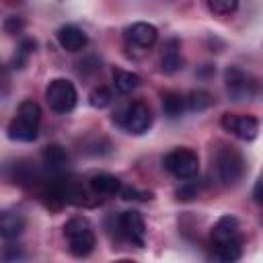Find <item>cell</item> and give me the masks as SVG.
Masks as SVG:
<instances>
[{
    "label": "cell",
    "mask_w": 263,
    "mask_h": 263,
    "mask_svg": "<svg viewBox=\"0 0 263 263\" xmlns=\"http://www.w3.org/2000/svg\"><path fill=\"white\" fill-rule=\"evenodd\" d=\"M64 236L68 242V251L74 257H86L92 253L97 238L92 224L84 216H74L64 224Z\"/></svg>",
    "instance_id": "cell-1"
},
{
    "label": "cell",
    "mask_w": 263,
    "mask_h": 263,
    "mask_svg": "<svg viewBox=\"0 0 263 263\" xmlns=\"http://www.w3.org/2000/svg\"><path fill=\"white\" fill-rule=\"evenodd\" d=\"M113 121H117V125L123 127L125 132L134 134V136H142L152 125V111L146 103L134 101V103L125 105L121 111H117Z\"/></svg>",
    "instance_id": "cell-2"
},
{
    "label": "cell",
    "mask_w": 263,
    "mask_h": 263,
    "mask_svg": "<svg viewBox=\"0 0 263 263\" xmlns=\"http://www.w3.org/2000/svg\"><path fill=\"white\" fill-rule=\"evenodd\" d=\"M216 173L224 185H236L245 175V158L234 146H222L216 152Z\"/></svg>",
    "instance_id": "cell-3"
},
{
    "label": "cell",
    "mask_w": 263,
    "mask_h": 263,
    "mask_svg": "<svg viewBox=\"0 0 263 263\" xmlns=\"http://www.w3.org/2000/svg\"><path fill=\"white\" fill-rule=\"evenodd\" d=\"M45 101L51 111L68 113L76 107V101H78L76 86L66 78H53L45 88Z\"/></svg>",
    "instance_id": "cell-4"
},
{
    "label": "cell",
    "mask_w": 263,
    "mask_h": 263,
    "mask_svg": "<svg viewBox=\"0 0 263 263\" xmlns=\"http://www.w3.org/2000/svg\"><path fill=\"white\" fill-rule=\"evenodd\" d=\"M162 166L177 179H193L199 171V158L189 148H175L162 158Z\"/></svg>",
    "instance_id": "cell-5"
},
{
    "label": "cell",
    "mask_w": 263,
    "mask_h": 263,
    "mask_svg": "<svg viewBox=\"0 0 263 263\" xmlns=\"http://www.w3.org/2000/svg\"><path fill=\"white\" fill-rule=\"evenodd\" d=\"M224 84H226V92L234 101L253 99L257 95V80L249 72H245V70H240L236 66L226 68V72H224Z\"/></svg>",
    "instance_id": "cell-6"
},
{
    "label": "cell",
    "mask_w": 263,
    "mask_h": 263,
    "mask_svg": "<svg viewBox=\"0 0 263 263\" xmlns=\"http://www.w3.org/2000/svg\"><path fill=\"white\" fill-rule=\"evenodd\" d=\"M220 125L230 132L232 136H236L238 140L251 142L257 138L259 134V121L253 115H238V113H224L220 119Z\"/></svg>",
    "instance_id": "cell-7"
},
{
    "label": "cell",
    "mask_w": 263,
    "mask_h": 263,
    "mask_svg": "<svg viewBox=\"0 0 263 263\" xmlns=\"http://www.w3.org/2000/svg\"><path fill=\"white\" fill-rule=\"evenodd\" d=\"M117 224H119L121 234L129 242H134L136 247L144 245V240H146V224H144V218H142L140 212H136V210L121 212L119 218H117Z\"/></svg>",
    "instance_id": "cell-8"
},
{
    "label": "cell",
    "mask_w": 263,
    "mask_h": 263,
    "mask_svg": "<svg viewBox=\"0 0 263 263\" xmlns=\"http://www.w3.org/2000/svg\"><path fill=\"white\" fill-rule=\"evenodd\" d=\"M212 242H214V247L242 245V234H240L238 220L234 216H222L212 228Z\"/></svg>",
    "instance_id": "cell-9"
},
{
    "label": "cell",
    "mask_w": 263,
    "mask_h": 263,
    "mask_svg": "<svg viewBox=\"0 0 263 263\" xmlns=\"http://www.w3.org/2000/svg\"><path fill=\"white\" fill-rule=\"evenodd\" d=\"M125 39L129 45L140 47V49H148L156 43L158 39V31L154 25L150 23H134L125 29Z\"/></svg>",
    "instance_id": "cell-10"
},
{
    "label": "cell",
    "mask_w": 263,
    "mask_h": 263,
    "mask_svg": "<svg viewBox=\"0 0 263 263\" xmlns=\"http://www.w3.org/2000/svg\"><path fill=\"white\" fill-rule=\"evenodd\" d=\"M25 224H27V220L18 210L0 212V238H4V240L18 238L25 230Z\"/></svg>",
    "instance_id": "cell-11"
},
{
    "label": "cell",
    "mask_w": 263,
    "mask_h": 263,
    "mask_svg": "<svg viewBox=\"0 0 263 263\" xmlns=\"http://www.w3.org/2000/svg\"><path fill=\"white\" fill-rule=\"evenodd\" d=\"M58 43L66 49V51H80L86 47L88 37L86 33L76 27V25H64L58 29Z\"/></svg>",
    "instance_id": "cell-12"
},
{
    "label": "cell",
    "mask_w": 263,
    "mask_h": 263,
    "mask_svg": "<svg viewBox=\"0 0 263 263\" xmlns=\"http://www.w3.org/2000/svg\"><path fill=\"white\" fill-rule=\"evenodd\" d=\"M160 68L164 74H175L177 70L183 68V58H181V43L179 39H168L162 45L160 51Z\"/></svg>",
    "instance_id": "cell-13"
},
{
    "label": "cell",
    "mask_w": 263,
    "mask_h": 263,
    "mask_svg": "<svg viewBox=\"0 0 263 263\" xmlns=\"http://www.w3.org/2000/svg\"><path fill=\"white\" fill-rule=\"evenodd\" d=\"M41 158H43L45 168H47L49 173H53V175L64 173V171L68 168V164H70V158H68L66 150H64L60 144H49V146H45Z\"/></svg>",
    "instance_id": "cell-14"
},
{
    "label": "cell",
    "mask_w": 263,
    "mask_h": 263,
    "mask_svg": "<svg viewBox=\"0 0 263 263\" xmlns=\"http://www.w3.org/2000/svg\"><path fill=\"white\" fill-rule=\"evenodd\" d=\"M90 187L101 193V195H115L121 191V181L115 175L109 173H99L95 177H90Z\"/></svg>",
    "instance_id": "cell-15"
},
{
    "label": "cell",
    "mask_w": 263,
    "mask_h": 263,
    "mask_svg": "<svg viewBox=\"0 0 263 263\" xmlns=\"http://www.w3.org/2000/svg\"><path fill=\"white\" fill-rule=\"evenodd\" d=\"M37 136H39V127L29 125V123H23L16 117L8 123V138L10 140H16V142H33V140H37Z\"/></svg>",
    "instance_id": "cell-16"
},
{
    "label": "cell",
    "mask_w": 263,
    "mask_h": 263,
    "mask_svg": "<svg viewBox=\"0 0 263 263\" xmlns=\"http://www.w3.org/2000/svg\"><path fill=\"white\" fill-rule=\"evenodd\" d=\"M140 82H142V78H140L136 72L119 70V68L113 70V84H115V88H117L119 92H123V95L136 90V88L140 86Z\"/></svg>",
    "instance_id": "cell-17"
},
{
    "label": "cell",
    "mask_w": 263,
    "mask_h": 263,
    "mask_svg": "<svg viewBox=\"0 0 263 263\" xmlns=\"http://www.w3.org/2000/svg\"><path fill=\"white\" fill-rule=\"evenodd\" d=\"M162 111L168 117H179L185 111V97L177 90H164L162 92Z\"/></svg>",
    "instance_id": "cell-18"
},
{
    "label": "cell",
    "mask_w": 263,
    "mask_h": 263,
    "mask_svg": "<svg viewBox=\"0 0 263 263\" xmlns=\"http://www.w3.org/2000/svg\"><path fill=\"white\" fill-rule=\"evenodd\" d=\"M16 119H21L23 123H29V125L39 127V121H41V107H39L35 101L27 99V101H23V103L18 105Z\"/></svg>",
    "instance_id": "cell-19"
},
{
    "label": "cell",
    "mask_w": 263,
    "mask_h": 263,
    "mask_svg": "<svg viewBox=\"0 0 263 263\" xmlns=\"http://www.w3.org/2000/svg\"><path fill=\"white\" fill-rule=\"evenodd\" d=\"M212 103H214V97L208 90H201V88L191 90L185 97V107L189 111H205L208 107H212Z\"/></svg>",
    "instance_id": "cell-20"
},
{
    "label": "cell",
    "mask_w": 263,
    "mask_h": 263,
    "mask_svg": "<svg viewBox=\"0 0 263 263\" xmlns=\"http://www.w3.org/2000/svg\"><path fill=\"white\" fill-rule=\"evenodd\" d=\"M240 255H242V245H220V247H214V259H218L222 263L236 261V259H240Z\"/></svg>",
    "instance_id": "cell-21"
},
{
    "label": "cell",
    "mask_w": 263,
    "mask_h": 263,
    "mask_svg": "<svg viewBox=\"0 0 263 263\" xmlns=\"http://www.w3.org/2000/svg\"><path fill=\"white\" fill-rule=\"evenodd\" d=\"M111 101H113V95H111V90L107 86H95L90 90V95H88V103L95 109H105V107L111 105Z\"/></svg>",
    "instance_id": "cell-22"
},
{
    "label": "cell",
    "mask_w": 263,
    "mask_h": 263,
    "mask_svg": "<svg viewBox=\"0 0 263 263\" xmlns=\"http://www.w3.org/2000/svg\"><path fill=\"white\" fill-rule=\"evenodd\" d=\"M236 6H238V0H208V8L220 16L232 14L236 10Z\"/></svg>",
    "instance_id": "cell-23"
},
{
    "label": "cell",
    "mask_w": 263,
    "mask_h": 263,
    "mask_svg": "<svg viewBox=\"0 0 263 263\" xmlns=\"http://www.w3.org/2000/svg\"><path fill=\"white\" fill-rule=\"evenodd\" d=\"M123 199H138V201H150L152 199V191H140L136 187H125L121 189Z\"/></svg>",
    "instance_id": "cell-24"
},
{
    "label": "cell",
    "mask_w": 263,
    "mask_h": 263,
    "mask_svg": "<svg viewBox=\"0 0 263 263\" xmlns=\"http://www.w3.org/2000/svg\"><path fill=\"white\" fill-rule=\"evenodd\" d=\"M6 72H4V68H2V64H0V95L4 92V86H6Z\"/></svg>",
    "instance_id": "cell-25"
}]
</instances>
